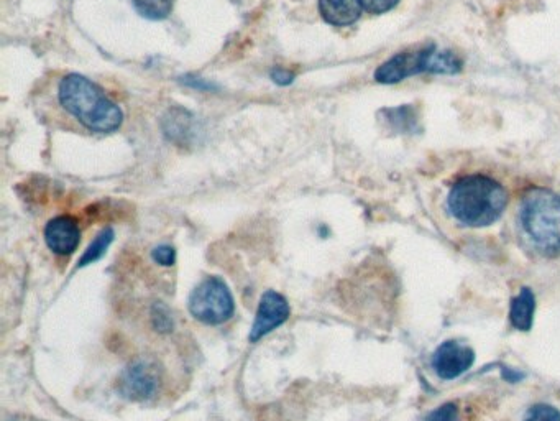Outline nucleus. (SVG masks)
<instances>
[{
    "instance_id": "obj_1",
    "label": "nucleus",
    "mask_w": 560,
    "mask_h": 421,
    "mask_svg": "<svg viewBox=\"0 0 560 421\" xmlns=\"http://www.w3.org/2000/svg\"><path fill=\"white\" fill-rule=\"evenodd\" d=\"M508 203V193L498 181L483 175L465 176L457 181L447 208L462 226L485 227L501 218Z\"/></svg>"
},
{
    "instance_id": "obj_2",
    "label": "nucleus",
    "mask_w": 560,
    "mask_h": 421,
    "mask_svg": "<svg viewBox=\"0 0 560 421\" xmlns=\"http://www.w3.org/2000/svg\"><path fill=\"white\" fill-rule=\"evenodd\" d=\"M60 102L69 114L94 132H114L124 119L119 106L109 101L99 86L81 75L61 79Z\"/></svg>"
},
{
    "instance_id": "obj_3",
    "label": "nucleus",
    "mask_w": 560,
    "mask_h": 421,
    "mask_svg": "<svg viewBox=\"0 0 560 421\" xmlns=\"http://www.w3.org/2000/svg\"><path fill=\"white\" fill-rule=\"evenodd\" d=\"M519 224L541 254H560V195L544 188L529 190L521 201Z\"/></svg>"
},
{
    "instance_id": "obj_4",
    "label": "nucleus",
    "mask_w": 560,
    "mask_h": 421,
    "mask_svg": "<svg viewBox=\"0 0 560 421\" xmlns=\"http://www.w3.org/2000/svg\"><path fill=\"white\" fill-rule=\"evenodd\" d=\"M462 70V61L449 50H437L434 45L419 51H404L393 56L378 68L375 79L378 83L395 84L408 76L419 73L455 75Z\"/></svg>"
},
{
    "instance_id": "obj_5",
    "label": "nucleus",
    "mask_w": 560,
    "mask_h": 421,
    "mask_svg": "<svg viewBox=\"0 0 560 421\" xmlns=\"http://www.w3.org/2000/svg\"><path fill=\"white\" fill-rule=\"evenodd\" d=\"M189 313L209 326H219L234 316L235 301L227 283L219 277H207L189 295Z\"/></svg>"
},
{
    "instance_id": "obj_6",
    "label": "nucleus",
    "mask_w": 560,
    "mask_h": 421,
    "mask_svg": "<svg viewBox=\"0 0 560 421\" xmlns=\"http://www.w3.org/2000/svg\"><path fill=\"white\" fill-rule=\"evenodd\" d=\"M119 392L129 400L145 402L160 392L161 369L152 359L130 362L119 377Z\"/></svg>"
},
{
    "instance_id": "obj_7",
    "label": "nucleus",
    "mask_w": 560,
    "mask_h": 421,
    "mask_svg": "<svg viewBox=\"0 0 560 421\" xmlns=\"http://www.w3.org/2000/svg\"><path fill=\"white\" fill-rule=\"evenodd\" d=\"M290 315V305L283 295L275 292V290H268V292L263 293L260 303H258L255 321H253L252 329L248 334V341L258 343L267 334L273 333L275 329L283 326Z\"/></svg>"
},
{
    "instance_id": "obj_8",
    "label": "nucleus",
    "mask_w": 560,
    "mask_h": 421,
    "mask_svg": "<svg viewBox=\"0 0 560 421\" xmlns=\"http://www.w3.org/2000/svg\"><path fill=\"white\" fill-rule=\"evenodd\" d=\"M475 362V352L469 346L446 341L437 347L432 356V367L442 380H454L469 371Z\"/></svg>"
},
{
    "instance_id": "obj_9",
    "label": "nucleus",
    "mask_w": 560,
    "mask_h": 421,
    "mask_svg": "<svg viewBox=\"0 0 560 421\" xmlns=\"http://www.w3.org/2000/svg\"><path fill=\"white\" fill-rule=\"evenodd\" d=\"M46 246L58 255H71L81 241L78 221L71 216H58L45 227Z\"/></svg>"
},
{
    "instance_id": "obj_10",
    "label": "nucleus",
    "mask_w": 560,
    "mask_h": 421,
    "mask_svg": "<svg viewBox=\"0 0 560 421\" xmlns=\"http://www.w3.org/2000/svg\"><path fill=\"white\" fill-rule=\"evenodd\" d=\"M319 12L327 24L347 27L360 19L362 4L360 0H319Z\"/></svg>"
},
{
    "instance_id": "obj_11",
    "label": "nucleus",
    "mask_w": 560,
    "mask_h": 421,
    "mask_svg": "<svg viewBox=\"0 0 560 421\" xmlns=\"http://www.w3.org/2000/svg\"><path fill=\"white\" fill-rule=\"evenodd\" d=\"M536 297L529 288H523L518 297L511 301L510 321L519 331H529L533 326Z\"/></svg>"
},
{
    "instance_id": "obj_12",
    "label": "nucleus",
    "mask_w": 560,
    "mask_h": 421,
    "mask_svg": "<svg viewBox=\"0 0 560 421\" xmlns=\"http://www.w3.org/2000/svg\"><path fill=\"white\" fill-rule=\"evenodd\" d=\"M114 229L106 227L97 234L96 239L89 244L88 249L84 250L83 257L79 259V267H86V265L94 264L97 260L102 259L106 254L107 249L111 247L114 241Z\"/></svg>"
},
{
    "instance_id": "obj_13",
    "label": "nucleus",
    "mask_w": 560,
    "mask_h": 421,
    "mask_svg": "<svg viewBox=\"0 0 560 421\" xmlns=\"http://www.w3.org/2000/svg\"><path fill=\"white\" fill-rule=\"evenodd\" d=\"M138 14L150 20H163L171 14L173 0H134Z\"/></svg>"
},
{
    "instance_id": "obj_14",
    "label": "nucleus",
    "mask_w": 560,
    "mask_h": 421,
    "mask_svg": "<svg viewBox=\"0 0 560 421\" xmlns=\"http://www.w3.org/2000/svg\"><path fill=\"white\" fill-rule=\"evenodd\" d=\"M386 119L390 122L391 127L395 130H413L416 129V112L413 107L403 106L398 109H386Z\"/></svg>"
},
{
    "instance_id": "obj_15",
    "label": "nucleus",
    "mask_w": 560,
    "mask_h": 421,
    "mask_svg": "<svg viewBox=\"0 0 560 421\" xmlns=\"http://www.w3.org/2000/svg\"><path fill=\"white\" fill-rule=\"evenodd\" d=\"M166 124L170 127H165L166 134L170 135L171 139L178 140V137L183 139L184 135L189 134L191 130V117L183 111L170 112V117H166Z\"/></svg>"
},
{
    "instance_id": "obj_16",
    "label": "nucleus",
    "mask_w": 560,
    "mask_h": 421,
    "mask_svg": "<svg viewBox=\"0 0 560 421\" xmlns=\"http://www.w3.org/2000/svg\"><path fill=\"white\" fill-rule=\"evenodd\" d=\"M524 421H560V412L552 405L538 403V405L529 408Z\"/></svg>"
},
{
    "instance_id": "obj_17",
    "label": "nucleus",
    "mask_w": 560,
    "mask_h": 421,
    "mask_svg": "<svg viewBox=\"0 0 560 421\" xmlns=\"http://www.w3.org/2000/svg\"><path fill=\"white\" fill-rule=\"evenodd\" d=\"M152 321L153 326L160 333H170V331H173V318H171L170 310L165 305H161V303L153 306Z\"/></svg>"
},
{
    "instance_id": "obj_18",
    "label": "nucleus",
    "mask_w": 560,
    "mask_h": 421,
    "mask_svg": "<svg viewBox=\"0 0 560 421\" xmlns=\"http://www.w3.org/2000/svg\"><path fill=\"white\" fill-rule=\"evenodd\" d=\"M427 421H460L459 408L455 403H444L427 417Z\"/></svg>"
},
{
    "instance_id": "obj_19",
    "label": "nucleus",
    "mask_w": 560,
    "mask_h": 421,
    "mask_svg": "<svg viewBox=\"0 0 560 421\" xmlns=\"http://www.w3.org/2000/svg\"><path fill=\"white\" fill-rule=\"evenodd\" d=\"M400 0H360L362 9L367 10L370 14H385L388 10L398 5Z\"/></svg>"
},
{
    "instance_id": "obj_20",
    "label": "nucleus",
    "mask_w": 560,
    "mask_h": 421,
    "mask_svg": "<svg viewBox=\"0 0 560 421\" xmlns=\"http://www.w3.org/2000/svg\"><path fill=\"white\" fill-rule=\"evenodd\" d=\"M152 257L157 264L163 265V267H171V265H175L176 252L171 246H160L153 250Z\"/></svg>"
},
{
    "instance_id": "obj_21",
    "label": "nucleus",
    "mask_w": 560,
    "mask_h": 421,
    "mask_svg": "<svg viewBox=\"0 0 560 421\" xmlns=\"http://www.w3.org/2000/svg\"><path fill=\"white\" fill-rule=\"evenodd\" d=\"M271 78L280 86H288V84L293 83L294 75L290 71L283 70V68H276V70L271 71Z\"/></svg>"
}]
</instances>
